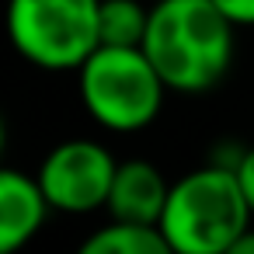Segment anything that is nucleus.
Instances as JSON below:
<instances>
[{
    "mask_svg": "<svg viewBox=\"0 0 254 254\" xmlns=\"http://www.w3.org/2000/svg\"><path fill=\"white\" fill-rule=\"evenodd\" d=\"M73 254H174L157 226H132V223H108L80 240Z\"/></svg>",
    "mask_w": 254,
    "mask_h": 254,
    "instance_id": "obj_9",
    "label": "nucleus"
},
{
    "mask_svg": "<svg viewBox=\"0 0 254 254\" xmlns=\"http://www.w3.org/2000/svg\"><path fill=\"white\" fill-rule=\"evenodd\" d=\"M171 195V181L164 178V171L150 160H119L115 171V185L108 195L105 212L115 223H132V226H157L164 216Z\"/></svg>",
    "mask_w": 254,
    "mask_h": 254,
    "instance_id": "obj_7",
    "label": "nucleus"
},
{
    "mask_svg": "<svg viewBox=\"0 0 254 254\" xmlns=\"http://www.w3.org/2000/svg\"><path fill=\"white\" fill-rule=\"evenodd\" d=\"M153 4L146 0H101L98 7V42L115 49H143Z\"/></svg>",
    "mask_w": 254,
    "mask_h": 254,
    "instance_id": "obj_8",
    "label": "nucleus"
},
{
    "mask_svg": "<svg viewBox=\"0 0 254 254\" xmlns=\"http://www.w3.org/2000/svg\"><path fill=\"white\" fill-rule=\"evenodd\" d=\"M212 4H216L237 28H254V0H212Z\"/></svg>",
    "mask_w": 254,
    "mask_h": 254,
    "instance_id": "obj_10",
    "label": "nucleus"
},
{
    "mask_svg": "<svg viewBox=\"0 0 254 254\" xmlns=\"http://www.w3.org/2000/svg\"><path fill=\"white\" fill-rule=\"evenodd\" d=\"M251 205L233 167L209 160L171 181V195L157 230L174 254H226V247L251 226Z\"/></svg>",
    "mask_w": 254,
    "mask_h": 254,
    "instance_id": "obj_2",
    "label": "nucleus"
},
{
    "mask_svg": "<svg viewBox=\"0 0 254 254\" xmlns=\"http://www.w3.org/2000/svg\"><path fill=\"white\" fill-rule=\"evenodd\" d=\"M233 171H237V181H240L244 198H247L251 216H254V146H244V157H240V164H237Z\"/></svg>",
    "mask_w": 254,
    "mask_h": 254,
    "instance_id": "obj_11",
    "label": "nucleus"
},
{
    "mask_svg": "<svg viewBox=\"0 0 254 254\" xmlns=\"http://www.w3.org/2000/svg\"><path fill=\"white\" fill-rule=\"evenodd\" d=\"M237 25L212 0H160L150 11L143 53L174 94H209L233 66Z\"/></svg>",
    "mask_w": 254,
    "mask_h": 254,
    "instance_id": "obj_1",
    "label": "nucleus"
},
{
    "mask_svg": "<svg viewBox=\"0 0 254 254\" xmlns=\"http://www.w3.org/2000/svg\"><path fill=\"white\" fill-rule=\"evenodd\" d=\"M101 0H7L14 53L46 73H77L98 42Z\"/></svg>",
    "mask_w": 254,
    "mask_h": 254,
    "instance_id": "obj_4",
    "label": "nucleus"
},
{
    "mask_svg": "<svg viewBox=\"0 0 254 254\" xmlns=\"http://www.w3.org/2000/svg\"><path fill=\"white\" fill-rule=\"evenodd\" d=\"M146 4H160V0H146Z\"/></svg>",
    "mask_w": 254,
    "mask_h": 254,
    "instance_id": "obj_13",
    "label": "nucleus"
},
{
    "mask_svg": "<svg viewBox=\"0 0 254 254\" xmlns=\"http://www.w3.org/2000/svg\"><path fill=\"white\" fill-rule=\"evenodd\" d=\"M226 254H254V226H247V230L226 247Z\"/></svg>",
    "mask_w": 254,
    "mask_h": 254,
    "instance_id": "obj_12",
    "label": "nucleus"
},
{
    "mask_svg": "<svg viewBox=\"0 0 254 254\" xmlns=\"http://www.w3.org/2000/svg\"><path fill=\"white\" fill-rule=\"evenodd\" d=\"M84 112L108 132L129 136L157 122L167 84L143 49L98 46L77 70Z\"/></svg>",
    "mask_w": 254,
    "mask_h": 254,
    "instance_id": "obj_3",
    "label": "nucleus"
},
{
    "mask_svg": "<svg viewBox=\"0 0 254 254\" xmlns=\"http://www.w3.org/2000/svg\"><path fill=\"white\" fill-rule=\"evenodd\" d=\"M49 212L53 205L35 174L18 167L0 171V254H18L28 247L46 226Z\"/></svg>",
    "mask_w": 254,
    "mask_h": 254,
    "instance_id": "obj_6",
    "label": "nucleus"
},
{
    "mask_svg": "<svg viewBox=\"0 0 254 254\" xmlns=\"http://www.w3.org/2000/svg\"><path fill=\"white\" fill-rule=\"evenodd\" d=\"M115 171H119V160L105 143L77 136V139L56 143L42 157L35 178H39L53 212L87 216V212H98L108 205Z\"/></svg>",
    "mask_w": 254,
    "mask_h": 254,
    "instance_id": "obj_5",
    "label": "nucleus"
}]
</instances>
